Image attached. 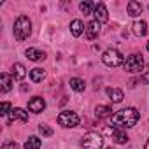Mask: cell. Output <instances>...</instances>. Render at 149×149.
Here are the masks:
<instances>
[{
	"label": "cell",
	"instance_id": "obj_23",
	"mask_svg": "<svg viewBox=\"0 0 149 149\" xmlns=\"http://www.w3.org/2000/svg\"><path fill=\"white\" fill-rule=\"evenodd\" d=\"M79 9H81L83 14H93V13H95V6H93L91 2H81Z\"/></svg>",
	"mask_w": 149,
	"mask_h": 149
},
{
	"label": "cell",
	"instance_id": "obj_29",
	"mask_svg": "<svg viewBox=\"0 0 149 149\" xmlns=\"http://www.w3.org/2000/svg\"><path fill=\"white\" fill-rule=\"evenodd\" d=\"M146 49H147V51H149V42H147V46H146Z\"/></svg>",
	"mask_w": 149,
	"mask_h": 149
},
{
	"label": "cell",
	"instance_id": "obj_19",
	"mask_svg": "<svg viewBox=\"0 0 149 149\" xmlns=\"http://www.w3.org/2000/svg\"><path fill=\"white\" fill-rule=\"evenodd\" d=\"M30 77H32V81H33V83H40V81L46 77V72H44L42 68L35 67V68H32V70H30Z\"/></svg>",
	"mask_w": 149,
	"mask_h": 149
},
{
	"label": "cell",
	"instance_id": "obj_13",
	"mask_svg": "<svg viewBox=\"0 0 149 149\" xmlns=\"http://www.w3.org/2000/svg\"><path fill=\"white\" fill-rule=\"evenodd\" d=\"M132 30H133V33L135 35H139V37H144L146 33H147V23L146 21H135L133 25H132Z\"/></svg>",
	"mask_w": 149,
	"mask_h": 149
},
{
	"label": "cell",
	"instance_id": "obj_5",
	"mask_svg": "<svg viewBox=\"0 0 149 149\" xmlns=\"http://www.w3.org/2000/svg\"><path fill=\"white\" fill-rule=\"evenodd\" d=\"M102 61L107 65V67H119L125 60H123V56H121V53L118 51V49H107V51H104V54H102Z\"/></svg>",
	"mask_w": 149,
	"mask_h": 149
},
{
	"label": "cell",
	"instance_id": "obj_21",
	"mask_svg": "<svg viewBox=\"0 0 149 149\" xmlns=\"http://www.w3.org/2000/svg\"><path fill=\"white\" fill-rule=\"evenodd\" d=\"M70 88L74 90V91H84V88H86V84H84V81L83 79H79V77H72L70 79Z\"/></svg>",
	"mask_w": 149,
	"mask_h": 149
},
{
	"label": "cell",
	"instance_id": "obj_17",
	"mask_svg": "<svg viewBox=\"0 0 149 149\" xmlns=\"http://www.w3.org/2000/svg\"><path fill=\"white\" fill-rule=\"evenodd\" d=\"M95 114H97V118H100V119H104V118H112V107H109V105H97Z\"/></svg>",
	"mask_w": 149,
	"mask_h": 149
},
{
	"label": "cell",
	"instance_id": "obj_24",
	"mask_svg": "<svg viewBox=\"0 0 149 149\" xmlns=\"http://www.w3.org/2000/svg\"><path fill=\"white\" fill-rule=\"evenodd\" d=\"M39 133H40L42 137H51V135H53V128H49L47 125H40V126H39Z\"/></svg>",
	"mask_w": 149,
	"mask_h": 149
},
{
	"label": "cell",
	"instance_id": "obj_28",
	"mask_svg": "<svg viewBox=\"0 0 149 149\" xmlns=\"http://www.w3.org/2000/svg\"><path fill=\"white\" fill-rule=\"evenodd\" d=\"M144 149H149V140L146 142V146H144Z\"/></svg>",
	"mask_w": 149,
	"mask_h": 149
},
{
	"label": "cell",
	"instance_id": "obj_8",
	"mask_svg": "<svg viewBox=\"0 0 149 149\" xmlns=\"http://www.w3.org/2000/svg\"><path fill=\"white\" fill-rule=\"evenodd\" d=\"M98 33H100V23H98V21H90V23L86 25V30H84L86 39H88V40H93V39L98 37Z\"/></svg>",
	"mask_w": 149,
	"mask_h": 149
},
{
	"label": "cell",
	"instance_id": "obj_26",
	"mask_svg": "<svg viewBox=\"0 0 149 149\" xmlns=\"http://www.w3.org/2000/svg\"><path fill=\"white\" fill-rule=\"evenodd\" d=\"M2 149H19V147H18L16 142H6V144L2 146Z\"/></svg>",
	"mask_w": 149,
	"mask_h": 149
},
{
	"label": "cell",
	"instance_id": "obj_15",
	"mask_svg": "<svg viewBox=\"0 0 149 149\" xmlns=\"http://www.w3.org/2000/svg\"><path fill=\"white\" fill-rule=\"evenodd\" d=\"M86 28H84V25H83V21L81 19H74L72 23H70V32H72V35L74 37H79V35H83V32H84Z\"/></svg>",
	"mask_w": 149,
	"mask_h": 149
},
{
	"label": "cell",
	"instance_id": "obj_1",
	"mask_svg": "<svg viewBox=\"0 0 149 149\" xmlns=\"http://www.w3.org/2000/svg\"><path fill=\"white\" fill-rule=\"evenodd\" d=\"M139 121V111L133 109V107H126V109H121L119 112H116L112 118H111V125H114V128H132L135 126Z\"/></svg>",
	"mask_w": 149,
	"mask_h": 149
},
{
	"label": "cell",
	"instance_id": "obj_20",
	"mask_svg": "<svg viewBox=\"0 0 149 149\" xmlns=\"http://www.w3.org/2000/svg\"><path fill=\"white\" fill-rule=\"evenodd\" d=\"M13 76H14L16 79H23V77L26 76V68H25V65L14 63V65H13Z\"/></svg>",
	"mask_w": 149,
	"mask_h": 149
},
{
	"label": "cell",
	"instance_id": "obj_4",
	"mask_svg": "<svg viewBox=\"0 0 149 149\" xmlns=\"http://www.w3.org/2000/svg\"><path fill=\"white\" fill-rule=\"evenodd\" d=\"M58 125L63 128H74L79 125V116L72 111H63L58 114Z\"/></svg>",
	"mask_w": 149,
	"mask_h": 149
},
{
	"label": "cell",
	"instance_id": "obj_3",
	"mask_svg": "<svg viewBox=\"0 0 149 149\" xmlns=\"http://www.w3.org/2000/svg\"><path fill=\"white\" fill-rule=\"evenodd\" d=\"M123 68L126 70V72H132V74H135V72H140L142 68H144V60H142V56L140 54H130V56H126V60L123 61Z\"/></svg>",
	"mask_w": 149,
	"mask_h": 149
},
{
	"label": "cell",
	"instance_id": "obj_18",
	"mask_svg": "<svg viewBox=\"0 0 149 149\" xmlns=\"http://www.w3.org/2000/svg\"><path fill=\"white\" fill-rule=\"evenodd\" d=\"M0 83H2V93H7V91H11V88H13V79H11V76L9 74H0Z\"/></svg>",
	"mask_w": 149,
	"mask_h": 149
},
{
	"label": "cell",
	"instance_id": "obj_30",
	"mask_svg": "<svg viewBox=\"0 0 149 149\" xmlns=\"http://www.w3.org/2000/svg\"><path fill=\"white\" fill-rule=\"evenodd\" d=\"M107 149H112V147H107Z\"/></svg>",
	"mask_w": 149,
	"mask_h": 149
},
{
	"label": "cell",
	"instance_id": "obj_14",
	"mask_svg": "<svg viewBox=\"0 0 149 149\" xmlns=\"http://www.w3.org/2000/svg\"><path fill=\"white\" fill-rule=\"evenodd\" d=\"M109 133L112 135V140L118 142V144H125V142L128 140L126 133H125L123 130H119V128H112V130H109Z\"/></svg>",
	"mask_w": 149,
	"mask_h": 149
},
{
	"label": "cell",
	"instance_id": "obj_16",
	"mask_svg": "<svg viewBox=\"0 0 149 149\" xmlns=\"http://www.w3.org/2000/svg\"><path fill=\"white\" fill-rule=\"evenodd\" d=\"M107 95H109V98H111L114 104H119V102L125 98V95H123V91H121L119 88H107Z\"/></svg>",
	"mask_w": 149,
	"mask_h": 149
},
{
	"label": "cell",
	"instance_id": "obj_9",
	"mask_svg": "<svg viewBox=\"0 0 149 149\" xmlns=\"http://www.w3.org/2000/svg\"><path fill=\"white\" fill-rule=\"evenodd\" d=\"M44 109H46V100L40 98V97H33V98L28 102V111H30V112L39 114V112H42Z\"/></svg>",
	"mask_w": 149,
	"mask_h": 149
},
{
	"label": "cell",
	"instance_id": "obj_22",
	"mask_svg": "<svg viewBox=\"0 0 149 149\" xmlns=\"http://www.w3.org/2000/svg\"><path fill=\"white\" fill-rule=\"evenodd\" d=\"M40 146H42V142L35 135L33 137H28V140L25 142V149H40Z\"/></svg>",
	"mask_w": 149,
	"mask_h": 149
},
{
	"label": "cell",
	"instance_id": "obj_25",
	"mask_svg": "<svg viewBox=\"0 0 149 149\" xmlns=\"http://www.w3.org/2000/svg\"><path fill=\"white\" fill-rule=\"evenodd\" d=\"M11 111H13L11 109V104L9 102H2V105H0V114H2V116H9Z\"/></svg>",
	"mask_w": 149,
	"mask_h": 149
},
{
	"label": "cell",
	"instance_id": "obj_6",
	"mask_svg": "<svg viewBox=\"0 0 149 149\" xmlns=\"http://www.w3.org/2000/svg\"><path fill=\"white\" fill-rule=\"evenodd\" d=\"M83 147L84 149H102L104 147V139L98 133L90 132L83 137Z\"/></svg>",
	"mask_w": 149,
	"mask_h": 149
},
{
	"label": "cell",
	"instance_id": "obj_2",
	"mask_svg": "<svg viewBox=\"0 0 149 149\" xmlns=\"http://www.w3.org/2000/svg\"><path fill=\"white\" fill-rule=\"evenodd\" d=\"M32 33V21L28 16H19L14 23V37L18 40H25L28 39Z\"/></svg>",
	"mask_w": 149,
	"mask_h": 149
},
{
	"label": "cell",
	"instance_id": "obj_10",
	"mask_svg": "<svg viewBox=\"0 0 149 149\" xmlns=\"http://www.w3.org/2000/svg\"><path fill=\"white\" fill-rule=\"evenodd\" d=\"M9 123H14V121H23V123H26L28 121V112H25L23 109H19V107H14L11 112H9Z\"/></svg>",
	"mask_w": 149,
	"mask_h": 149
},
{
	"label": "cell",
	"instance_id": "obj_27",
	"mask_svg": "<svg viewBox=\"0 0 149 149\" xmlns=\"http://www.w3.org/2000/svg\"><path fill=\"white\" fill-rule=\"evenodd\" d=\"M140 81H142L144 84H149V72H146V74H142V76H140Z\"/></svg>",
	"mask_w": 149,
	"mask_h": 149
},
{
	"label": "cell",
	"instance_id": "obj_12",
	"mask_svg": "<svg viewBox=\"0 0 149 149\" xmlns=\"http://www.w3.org/2000/svg\"><path fill=\"white\" fill-rule=\"evenodd\" d=\"M126 11H128V14L130 16H139V14H142V4L140 2H137V0H130L128 2V6H126Z\"/></svg>",
	"mask_w": 149,
	"mask_h": 149
},
{
	"label": "cell",
	"instance_id": "obj_7",
	"mask_svg": "<svg viewBox=\"0 0 149 149\" xmlns=\"http://www.w3.org/2000/svg\"><path fill=\"white\" fill-rule=\"evenodd\" d=\"M93 14H95V21H98V23H105L109 19V13H107V7H105L104 2H98L95 6V13Z\"/></svg>",
	"mask_w": 149,
	"mask_h": 149
},
{
	"label": "cell",
	"instance_id": "obj_11",
	"mask_svg": "<svg viewBox=\"0 0 149 149\" xmlns=\"http://www.w3.org/2000/svg\"><path fill=\"white\" fill-rule=\"evenodd\" d=\"M25 54H26V58L32 60V61H40V60L46 58V53L40 51V49H35V47H28V49L25 51Z\"/></svg>",
	"mask_w": 149,
	"mask_h": 149
}]
</instances>
